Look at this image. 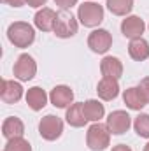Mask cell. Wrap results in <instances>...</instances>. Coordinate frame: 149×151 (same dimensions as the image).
Listing matches in <instances>:
<instances>
[{"instance_id": "9a60e30c", "label": "cell", "mask_w": 149, "mask_h": 151, "mask_svg": "<svg viewBox=\"0 0 149 151\" xmlns=\"http://www.w3.org/2000/svg\"><path fill=\"white\" fill-rule=\"evenodd\" d=\"M100 72L104 77H112V79H119L123 76V63L119 58L116 56H105L100 63Z\"/></svg>"}, {"instance_id": "7a4b0ae2", "label": "cell", "mask_w": 149, "mask_h": 151, "mask_svg": "<svg viewBox=\"0 0 149 151\" xmlns=\"http://www.w3.org/2000/svg\"><path fill=\"white\" fill-rule=\"evenodd\" d=\"M77 19L88 28H95L104 21V7L97 2H84L77 9Z\"/></svg>"}, {"instance_id": "8992f818", "label": "cell", "mask_w": 149, "mask_h": 151, "mask_svg": "<svg viewBox=\"0 0 149 151\" xmlns=\"http://www.w3.org/2000/svg\"><path fill=\"white\" fill-rule=\"evenodd\" d=\"M35 74H37L35 60L27 53L18 56V60L14 63V77H18L19 81H30V79H34Z\"/></svg>"}, {"instance_id": "ffe728a7", "label": "cell", "mask_w": 149, "mask_h": 151, "mask_svg": "<svg viewBox=\"0 0 149 151\" xmlns=\"http://www.w3.org/2000/svg\"><path fill=\"white\" fill-rule=\"evenodd\" d=\"M82 111H84V116L88 118V121H100L105 114V109H104V104H100L98 100H86L82 102Z\"/></svg>"}, {"instance_id": "484cf974", "label": "cell", "mask_w": 149, "mask_h": 151, "mask_svg": "<svg viewBox=\"0 0 149 151\" xmlns=\"http://www.w3.org/2000/svg\"><path fill=\"white\" fill-rule=\"evenodd\" d=\"M2 2H5V4H9L12 7H21V5L27 4V0H2Z\"/></svg>"}, {"instance_id": "f1b7e54d", "label": "cell", "mask_w": 149, "mask_h": 151, "mask_svg": "<svg viewBox=\"0 0 149 151\" xmlns=\"http://www.w3.org/2000/svg\"><path fill=\"white\" fill-rule=\"evenodd\" d=\"M144 151H149V142L146 144V146H144Z\"/></svg>"}, {"instance_id": "ac0fdd59", "label": "cell", "mask_w": 149, "mask_h": 151, "mask_svg": "<svg viewBox=\"0 0 149 151\" xmlns=\"http://www.w3.org/2000/svg\"><path fill=\"white\" fill-rule=\"evenodd\" d=\"M27 104L32 111H40L44 109V106L47 104V93L39 88V86H34L27 91Z\"/></svg>"}, {"instance_id": "ba28073f", "label": "cell", "mask_w": 149, "mask_h": 151, "mask_svg": "<svg viewBox=\"0 0 149 151\" xmlns=\"http://www.w3.org/2000/svg\"><path fill=\"white\" fill-rule=\"evenodd\" d=\"M132 127V116L126 111H112L107 118V128L112 135H123Z\"/></svg>"}, {"instance_id": "44dd1931", "label": "cell", "mask_w": 149, "mask_h": 151, "mask_svg": "<svg viewBox=\"0 0 149 151\" xmlns=\"http://www.w3.org/2000/svg\"><path fill=\"white\" fill-rule=\"evenodd\" d=\"M107 9L114 16H126L133 9V0H107Z\"/></svg>"}, {"instance_id": "8fae6325", "label": "cell", "mask_w": 149, "mask_h": 151, "mask_svg": "<svg viewBox=\"0 0 149 151\" xmlns=\"http://www.w3.org/2000/svg\"><path fill=\"white\" fill-rule=\"evenodd\" d=\"M144 30H146V25L139 16H126L121 23V34L130 40L142 37Z\"/></svg>"}, {"instance_id": "f546056e", "label": "cell", "mask_w": 149, "mask_h": 151, "mask_svg": "<svg viewBox=\"0 0 149 151\" xmlns=\"http://www.w3.org/2000/svg\"><path fill=\"white\" fill-rule=\"evenodd\" d=\"M4 151H5V150H4Z\"/></svg>"}, {"instance_id": "83f0119b", "label": "cell", "mask_w": 149, "mask_h": 151, "mask_svg": "<svg viewBox=\"0 0 149 151\" xmlns=\"http://www.w3.org/2000/svg\"><path fill=\"white\" fill-rule=\"evenodd\" d=\"M112 151H132L126 144H117V146H114L112 148Z\"/></svg>"}, {"instance_id": "4316f807", "label": "cell", "mask_w": 149, "mask_h": 151, "mask_svg": "<svg viewBox=\"0 0 149 151\" xmlns=\"http://www.w3.org/2000/svg\"><path fill=\"white\" fill-rule=\"evenodd\" d=\"M46 2L47 0H27V5H30V7H42Z\"/></svg>"}, {"instance_id": "cb8c5ba5", "label": "cell", "mask_w": 149, "mask_h": 151, "mask_svg": "<svg viewBox=\"0 0 149 151\" xmlns=\"http://www.w3.org/2000/svg\"><path fill=\"white\" fill-rule=\"evenodd\" d=\"M139 90L142 91L144 99L148 100V104H149V77H144V79H140V83H139Z\"/></svg>"}, {"instance_id": "6da1fadb", "label": "cell", "mask_w": 149, "mask_h": 151, "mask_svg": "<svg viewBox=\"0 0 149 151\" xmlns=\"http://www.w3.org/2000/svg\"><path fill=\"white\" fill-rule=\"evenodd\" d=\"M7 39L16 47H28L35 40V30L27 21H14L7 28Z\"/></svg>"}, {"instance_id": "d4e9b609", "label": "cell", "mask_w": 149, "mask_h": 151, "mask_svg": "<svg viewBox=\"0 0 149 151\" xmlns=\"http://www.w3.org/2000/svg\"><path fill=\"white\" fill-rule=\"evenodd\" d=\"M54 4L58 7H62V9H70L72 5L77 4V0H54Z\"/></svg>"}, {"instance_id": "277c9868", "label": "cell", "mask_w": 149, "mask_h": 151, "mask_svg": "<svg viewBox=\"0 0 149 151\" xmlns=\"http://www.w3.org/2000/svg\"><path fill=\"white\" fill-rule=\"evenodd\" d=\"M53 32L60 39H70L77 34V21L69 9H62L56 12V23Z\"/></svg>"}, {"instance_id": "3957f363", "label": "cell", "mask_w": 149, "mask_h": 151, "mask_svg": "<svg viewBox=\"0 0 149 151\" xmlns=\"http://www.w3.org/2000/svg\"><path fill=\"white\" fill-rule=\"evenodd\" d=\"M111 142V132L107 128V125H102V123H93L90 128H88V134H86V144L88 148L93 151H104Z\"/></svg>"}, {"instance_id": "e0dca14e", "label": "cell", "mask_w": 149, "mask_h": 151, "mask_svg": "<svg viewBox=\"0 0 149 151\" xmlns=\"http://www.w3.org/2000/svg\"><path fill=\"white\" fill-rule=\"evenodd\" d=\"M128 53L135 62H144L149 58V42L146 39H132L128 44Z\"/></svg>"}, {"instance_id": "603a6c76", "label": "cell", "mask_w": 149, "mask_h": 151, "mask_svg": "<svg viewBox=\"0 0 149 151\" xmlns=\"http://www.w3.org/2000/svg\"><path fill=\"white\" fill-rule=\"evenodd\" d=\"M5 151H32V146L27 139L23 137H16V139H9L5 144Z\"/></svg>"}, {"instance_id": "5bb4252c", "label": "cell", "mask_w": 149, "mask_h": 151, "mask_svg": "<svg viewBox=\"0 0 149 151\" xmlns=\"http://www.w3.org/2000/svg\"><path fill=\"white\" fill-rule=\"evenodd\" d=\"M34 23H35V27H37L39 30H42V32H51V30H54L56 12H54L53 9H49V7H42L37 14H35Z\"/></svg>"}, {"instance_id": "4dcf8cb0", "label": "cell", "mask_w": 149, "mask_h": 151, "mask_svg": "<svg viewBox=\"0 0 149 151\" xmlns=\"http://www.w3.org/2000/svg\"><path fill=\"white\" fill-rule=\"evenodd\" d=\"M148 27H149V25H148Z\"/></svg>"}, {"instance_id": "5b68a950", "label": "cell", "mask_w": 149, "mask_h": 151, "mask_svg": "<svg viewBox=\"0 0 149 151\" xmlns=\"http://www.w3.org/2000/svg\"><path fill=\"white\" fill-rule=\"evenodd\" d=\"M39 134L46 141H56L63 134V121L54 114H47L39 123Z\"/></svg>"}, {"instance_id": "d6986e66", "label": "cell", "mask_w": 149, "mask_h": 151, "mask_svg": "<svg viewBox=\"0 0 149 151\" xmlns=\"http://www.w3.org/2000/svg\"><path fill=\"white\" fill-rule=\"evenodd\" d=\"M65 119L70 127L74 128H81L88 123V118L84 116V111H82V104H72L69 109H67V114H65Z\"/></svg>"}, {"instance_id": "4fadbf2b", "label": "cell", "mask_w": 149, "mask_h": 151, "mask_svg": "<svg viewBox=\"0 0 149 151\" xmlns=\"http://www.w3.org/2000/svg\"><path fill=\"white\" fill-rule=\"evenodd\" d=\"M97 93L102 100H114L117 95H119V84H117V79H112V77H102L98 81V86H97Z\"/></svg>"}, {"instance_id": "7402d4cb", "label": "cell", "mask_w": 149, "mask_h": 151, "mask_svg": "<svg viewBox=\"0 0 149 151\" xmlns=\"http://www.w3.org/2000/svg\"><path fill=\"white\" fill-rule=\"evenodd\" d=\"M133 128L137 132V135L144 137V139H149V114H144L140 113L135 121H133Z\"/></svg>"}, {"instance_id": "52a82bcc", "label": "cell", "mask_w": 149, "mask_h": 151, "mask_svg": "<svg viewBox=\"0 0 149 151\" xmlns=\"http://www.w3.org/2000/svg\"><path fill=\"white\" fill-rule=\"evenodd\" d=\"M112 46V35L104 30V28H98V30H93L88 37V47L93 51V53H98V55H104L111 49Z\"/></svg>"}, {"instance_id": "9c48e42d", "label": "cell", "mask_w": 149, "mask_h": 151, "mask_svg": "<svg viewBox=\"0 0 149 151\" xmlns=\"http://www.w3.org/2000/svg\"><path fill=\"white\" fill-rule=\"evenodd\" d=\"M23 97V86L18 81H11V79H4L2 81V88H0V99L5 104H16L19 102Z\"/></svg>"}, {"instance_id": "30bf717a", "label": "cell", "mask_w": 149, "mask_h": 151, "mask_svg": "<svg viewBox=\"0 0 149 151\" xmlns=\"http://www.w3.org/2000/svg\"><path fill=\"white\" fill-rule=\"evenodd\" d=\"M49 100L54 107L58 109H65L72 104L74 100V91L70 90V86H65V84H58L51 90L49 93Z\"/></svg>"}, {"instance_id": "2e32d148", "label": "cell", "mask_w": 149, "mask_h": 151, "mask_svg": "<svg viewBox=\"0 0 149 151\" xmlns=\"http://www.w3.org/2000/svg\"><path fill=\"white\" fill-rule=\"evenodd\" d=\"M123 100H125L126 107L132 109V111H140V109L148 104V100L144 99V95H142V91L139 90V86H133V88L125 90Z\"/></svg>"}, {"instance_id": "7c38bea8", "label": "cell", "mask_w": 149, "mask_h": 151, "mask_svg": "<svg viewBox=\"0 0 149 151\" xmlns=\"http://www.w3.org/2000/svg\"><path fill=\"white\" fill-rule=\"evenodd\" d=\"M25 134V125L19 118L16 116H9L4 119L2 123V135L9 141V139H16V137H23Z\"/></svg>"}]
</instances>
